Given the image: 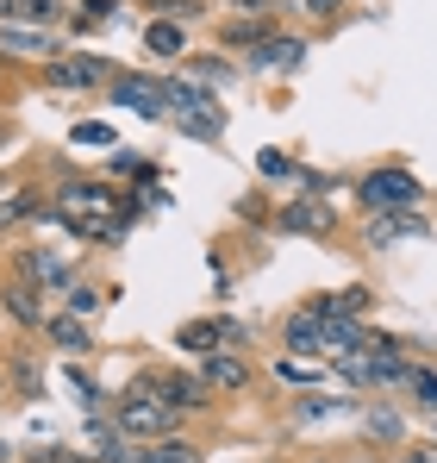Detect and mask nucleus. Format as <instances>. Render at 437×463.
Returning a JSON list of instances; mask_svg holds the SVG:
<instances>
[{
	"label": "nucleus",
	"mask_w": 437,
	"mask_h": 463,
	"mask_svg": "<svg viewBox=\"0 0 437 463\" xmlns=\"http://www.w3.org/2000/svg\"><path fill=\"white\" fill-rule=\"evenodd\" d=\"M413 338H400V332H375L368 326L363 351H350V357H338V364H325L331 376L344 388H363V394H400L406 376H413Z\"/></svg>",
	"instance_id": "obj_1"
},
{
	"label": "nucleus",
	"mask_w": 437,
	"mask_h": 463,
	"mask_svg": "<svg viewBox=\"0 0 437 463\" xmlns=\"http://www.w3.org/2000/svg\"><path fill=\"white\" fill-rule=\"evenodd\" d=\"M107 420H113V432H119V439H138V445H150V439H163V432H181V426H188L169 401H156V394L138 388V383H126L113 401H107Z\"/></svg>",
	"instance_id": "obj_2"
},
{
	"label": "nucleus",
	"mask_w": 437,
	"mask_h": 463,
	"mask_svg": "<svg viewBox=\"0 0 437 463\" xmlns=\"http://www.w3.org/2000/svg\"><path fill=\"white\" fill-rule=\"evenodd\" d=\"M119 76V63H107L100 51H57L51 63H38V88H51V94H75V100H94V94H107V81Z\"/></svg>",
	"instance_id": "obj_3"
},
{
	"label": "nucleus",
	"mask_w": 437,
	"mask_h": 463,
	"mask_svg": "<svg viewBox=\"0 0 437 463\" xmlns=\"http://www.w3.org/2000/svg\"><path fill=\"white\" fill-rule=\"evenodd\" d=\"M6 269L19 276V282H32V288H44L51 301L70 288L75 276H81V263H75V250H51V244H38V238H13V250H6Z\"/></svg>",
	"instance_id": "obj_4"
},
{
	"label": "nucleus",
	"mask_w": 437,
	"mask_h": 463,
	"mask_svg": "<svg viewBox=\"0 0 437 463\" xmlns=\"http://www.w3.org/2000/svg\"><path fill=\"white\" fill-rule=\"evenodd\" d=\"M138 388H150L156 401H169L181 420H207V413H218V394L207 383H200V370H169V364H144L138 376H132Z\"/></svg>",
	"instance_id": "obj_5"
},
{
	"label": "nucleus",
	"mask_w": 437,
	"mask_h": 463,
	"mask_svg": "<svg viewBox=\"0 0 437 463\" xmlns=\"http://www.w3.org/2000/svg\"><path fill=\"white\" fill-rule=\"evenodd\" d=\"M357 207L363 213H419L425 207V182L406 163H381L357 182Z\"/></svg>",
	"instance_id": "obj_6"
},
{
	"label": "nucleus",
	"mask_w": 437,
	"mask_h": 463,
	"mask_svg": "<svg viewBox=\"0 0 437 463\" xmlns=\"http://www.w3.org/2000/svg\"><path fill=\"white\" fill-rule=\"evenodd\" d=\"M51 201H57V213L100 220V213H113V207H119V182H107V175H81V169H63V175L51 182ZM113 220H119V213H113Z\"/></svg>",
	"instance_id": "obj_7"
},
{
	"label": "nucleus",
	"mask_w": 437,
	"mask_h": 463,
	"mask_svg": "<svg viewBox=\"0 0 437 463\" xmlns=\"http://www.w3.org/2000/svg\"><path fill=\"white\" fill-rule=\"evenodd\" d=\"M350 420H357V445H363V451H375V445H381V451H394V445H406V439H413L406 407H400V401H387V394H363Z\"/></svg>",
	"instance_id": "obj_8"
},
{
	"label": "nucleus",
	"mask_w": 437,
	"mask_h": 463,
	"mask_svg": "<svg viewBox=\"0 0 437 463\" xmlns=\"http://www.w3.org/2000/svg\"><path fill=\"white\" fill-rule=\"evenodd\" d=\"M269 232H282V238H338V207L331 201H319V194H288V201H275V220Z\"/></svg>",
	"instance_id": "obj_9"
},
{
	"label": "nucleus",
	"mask_w": 437,
	"mask_h": 463,
	"mask_svg": "<svg viewBox=\"0 0 437 463\" xmlns=\"http://www.w3.org/2000/svg\"><path fill=\"white\" fill-rule=\"evenodd\" d=\"M437 220L419 207V213H363L357 226V244L363 250H394V244H413V238H432Z\"/></svg>",
	"instance_id": "obj_10"
},
{
	"label": "nucleus",
	"mask_w": 437,
	"mask_h": 463,
	"mask_svg": "<svg viewBox=\"0 0 437 463\" xmlns=\"http://www.w3.org/2000/svg\"><path fill=\"white\" fill-rule=\"evenodd\" d=\"M107 100H113V107H126V113H138V119H150V126H169V107H163V76L119 70V76L107 81Z\"/></svg>",
	"instance_id": "obj_11"
},
{
	"label": "nucleus",
	"mask_w": 437,
	"mask_h": 463,
	"mask_svg": "<svg viewBox=\"0 0 437 463\" xmlns=\"http://www.w3.org/2000/svg\"><path fill=\"white\" fill-rule=\"evenodd\" d=\"M44 313H51V295H44V288H32V282H19L13 269H0V319H6L19 338H38Z\"/></svg>",
	"instance_id": "obj_12"
},
{
	"label": "nucleus",
	"mask_w": 437,
	"mask_h": 463,
	"mask_svg": "<svg viewBox=\"0 0 437 463\" xmlns=\"http://www.w3.org/2000/svg\"><path fill=\"white\" fill-rule=\"evenodd\" d=\"M194 364H200V383L213 388L218 401L256 388V364H250V351H207V357H194Z\"/></svg>",
	"instance_id": "obj_13"
},
{
	"label": "nucleus",
	"mask_w": 437,
	"mask_h": 463,
	"mask_svg": "<svg viewBox=\"0 0 437 463\" xmlns=\"http://www.w3.org/2000/svg\"><path fill=\"white\" fill-rule=\"evenodd\" d=\"M300 63H306V38H300V32H269L256 51H244V57H237V70H244V76H269V70L293 76Z\"/></svg>",
	"instance_id": "obj_14"
},
{
	"label": "nucleus",
	"mask_w": 437,
	"mask_h": 463,
	"mask_svg": "<svg viewBox=\"0 0 437 463\" xmlns=\"http://www.w3.org/2000/svg\"><path fill=\"white\" fill-rule=\"evenodd\" d=\"M19 226H57V201H51V188L19 182V188L0 201V232H19Z\"/></svg>",
	"instance_id": "obj_15"
},
{
	"label": "nucleus",
	"mask_w": 437,
	"mask_h": 463,
	"mask_svg": "<svg viewBox=\"0 0 437 463\" xmlns=\"http://www.w3.org/2000/svg\"><path fill=\"white\" fill-rule=\"evenodd\" d=\"M63 51V38H57V25H0V57H13V63H51Z\"/></svg>",
	"instance_id": "obj_16"
},
{
	"label": "nucleus",
	"mask_w": 437,
	"mask_h": 463,
	"mask_svg": "<svg viewBox=\"0 0 437 463\" xmlns=\"http://www.w3.org/2000/svg\"><path fill=\"white\" fill-rule=\"evenodd\" d=\"M38 338H44L51 351H63V357H94V351H100V338H94V319H75V313H63V307L44 313Z\"/></svg>",
	"instance_id": "obj_17"
},
{
	"label": "nucleus",
	"mask_w": 437,
	"mask_h": 463,
	"mask_svg": "<svg viewBox=\"0 0 437 463\" xmlns=\"http://www.w3.org/2000/svg\"><path fill=\"white\" fill-rule=\"evenodd\" d=\"M269 32H282V19H269V13H225V19L213 25V38H218V51H225V57H231V51H237V57H244V51H256Z\"/></svg>",
	"instance_id": "obj_18"
},
{
	"label": "nucleus",
	"mask_w": 437,
	"mask_h": 463,
	"mask_svg": "<svg viewBox=\"0 0 437 463\" xmlns=\"http://www.w3.org/2000/svg\"><path fill=\"white\" fill-rule=\"evenodd\" d=\"M282 351L300 357V364H325V319L312 307H293L282 319Z\"/></svg>",
	"instance_id": "obj_19"
},
{
	"label": "nucleus",
	"mask_w": 437,
	"mask_h": 463,
	"mask_svg": "<svg viewBox=\"0 0 437 463\" xmlns=\"http://www.w3.org/2000/svg\"><path fill=\"white\" fill-rule=\"evenodd\" d=\"M0 370H6V394L13 401H38L44 394V364L32 345H0Z\"/></svg>",
	"instance_id": "obj_20"
},
{
	"label": "nucleus",
	"mask_w": 437,
	"mask_h": 463,
	"mask_svg": "<svg viewBox=\"0 0 437 463\" xmlns=\"http://www.w3.org/2000/svg\"><path fill=\"white\" fill-rule=\"evenodd\" d=\"M357 413V394H331V388H300L288 401V420L293 426H325V420H344Z\"/></svg>",
	"instance_id": "obj_21"
},
{
	"label": "nucleus",
	"mask_w": 437,
	"mask_h": 463,
	"mask_svg": "<svg viewBox=\"0 0 437 463\" xmlns=\"http://www.w3.org/2000/svg\"><path fill=\"white\" fill-rule=\"evenodd\" d=\"M300 307H312L319 319H368L375 313V288L368 282H350V288H331V295H306Z\"/></svg>",
	"instance_id": "obj_22"
},
{
	"label": "nucleus",
	"mask_w": 437,
	"mask_h": 463,
	"mask_svg": "<svg viewBox=\"0 0 437 463\" xmlns=\"http://www.w3.org/2000/svg\"><path fill=\"white\" fill-rule=\"evenodd\" d=\"M119 301V288H107V282H88V276H75L70 288L51 301V307H63V313H75V319H100V313Z\"/></svg>",
	"instance_id": "obj_23"
},
{
	"label": "nucleus",
	"mask_w": 437,
	"mask_h": 463,
	"mask_svg": "<svg viewBox=\"0 0 437 463\" xmlns=\"http://www.w3.org/2000/svg\"><path fill=\"white\" fill-rule=\"evenodd\" d=\"M144 51L156 63H181V57L194 51V38H188L181 19H144Z\"/></svg>",
	"instance_id": "obj_24"
},
{
	"label": "nucleus",
	"mask_w": 437,
	"mask_h": 463,
	"mask_svg": "<svg viewBox=\"0 0 437 463\" xmlns=\"http://www.w3.org/2000/svg\"><path fill=\"white\" fill-rule=\"evenodd\" d=\"M213 100H225V94H213L207 81H194V76H163V107H169V119L175 113H200V107H213Z\"/></svg>",
	"instance_id": "obj_25"
},
{
	"label": "nucleus",
	"mask_w": 437,
	"mask_h": 463,
	"mask_svg": "<svg viewBox=\"0 0 437 463\" xmlns=\"http://www.w3.org/2000/svg\"><path fill=\"white\" fill-rule=\"evenodd\" d=\"M169 126H175L181 138H194V145H218V138H225V126H231V107L213 100V107H200V113H175Z\"/></svg>",
	"instance_id": "obj_26"
},
{
	"label": "nucleus",
	"mask_w": 437,
	"mask_h": 463,
	"mask_svg": "<svg viewBox=\"0 0 437 463\" xmlns=\"http://www.w3.org/2000/svg\"><path fill=\"white\" fill-rule=\"evenodd\" d=\"M181 76H194V81H207L213 94H225V88H231V81L244 76V70H237V57H213V51H188V57H181Z\"/></svg>",
	"instance_id": "obj_27"
},
{
	"label": "nucleus",
	"mask_w": 437,
	"mask_h": 463,
	"mask_svg": "<svg viewBox=\"0 0 437 463\" xmlns=\"http://www.w3.org/2000/svg\"><path fill=\"white\" fill-rule=\"evenodd\" d=\"M144 463H207V445L181 426V432H163V439H150L144 445Z\"/></svg>",
	"instance_id": "obj_28"
},
{
	"label": "nucleus",
	"mask_w": 437,
	"mask_h": 463,
	"mask_svg": "<svg viewBox=\"0 0 437 463\" xmlns=\"http://www.w3.org/2000/svg\"><path fill=\"white\" fill-rule=\"evenodd\" d=\"M70 32L75 38H88V32H100V25H113V19H126V0H70Z\"/></svg>",
	"instance_id": "obj_29"
},
{
	"label": "nucleus",
	"mask_w": 437,
	"mask_h": 463,
	"mask_svg": "<svg viewBox=\"0 0 437 463\" xmlns=\"http://www.w3.org/2000/svg\"><path fill=\"white\" fill-rule=\"evenodd\" d=\"M70 0H0V25H57Z\"/></svg>",
	"instance_id": "obj_30"
},
{
	"label": "nucleus",
	"mask_w": 437,
	"mask_h": 463,
	"mask_svg": "<svg viewBox=\"0 0 437 463\" xmlns=\"http://www.w3.org/2000/svg\"><path fill=\"white\" fill-rule=\"evenodd\" d=\"M175 351H188V357H207V351H218V313L181 319V326H175Z\"/></svg>",
	"instance_id": "obj_31"
},
{
	"label": "nucleus",
	"mask_w": 437,
	"mask_h": 463,
	"mask_svg": "<svg viewBox=\"0 0 437 463\" xmlns=\"http://www.w3.org/2000/svg\"><path fill=\"white\" fill-rule=\"evenodd\" d=\"M363 338H368V319H325V364L363 351Z\"/></svg>",
	"instance_id": "obj_32"
},
{
	"label": "nucleus",
	"mask_w": 437,
	"mask_h": 463,
	"mask_svg": "<svg viewBox=\"0 0 437 463\" xmlns=\"http://www.w3.org/2000/svg\"><path fill=\"white\" fill-rule=\"evenodd\" d=\"M419 413H437V364H425V357H413V376H406V388H400Z\"/></svg>",
	"instance_id": "obj_33"
},
{
	"label": "nucleus",
	"mask_w": 437,
	"mask_h": 463,
	"mask_svg": "<svg viewBox=\"0 0 437 463\" xmlns=\"http://www.w3.org/2000/svg\"><path fill=\"white\" fill-rule=\"evenodd\" d=\"M70 145H75V151H81V145H88V151H113V145H119V132H113V119H75V126H70Z\"/></svg>",
	"instance_id": "obj_34"
},
{
	"label": "nucleus",
	"mask_w": 437,
	"mask_h": 463,
	"mask_svg": "<svg viewBox=\"0 0 437 463\" xmlns=\"http://www.w3.org/2000/svg\"><path fill=\"white\" fill-rule=\"evenodd\" d=\"M300 169H306V163L293 151H256V175H263V182H300Z\"/></svg>",
	"instance_id": "obj_35"
},
{
	"label": "nucleus",
	"mask_w": 437,
	"mask_h": 463,
	"mask_svg": "<svg viewBox=\"0 0 437 463\" xmlns=\"http://www.w3.org/2000/svg\"><path fill=\"white\" fill-rule=\"evenodd\" d=\"M94 458H100V463H144V445H138V439L107 432V439H94Z\"/></svg>",
	"instance_id": "obj_36"
},
{
	"label": "nucleus",
	"mask_w": 437,
	"mask_h": 463,
	"mask_svg": "<svg viewBox=\"0 0 437 463\" xmlns=\"http://www.w3.org/2000/svg\"><path fill=\"white\" fill-rule=\"evenodd\" d=\"M275 383H293V388H319V364H300V357H275L269 364Z\"/></svg>",
	"instance_id": "obj_37"
},
{
	"label": "nucleus",
	"mask_w": 437,
	"mask_h": 463,
	"mask_svg": "<svg viewBox=\"0 0 437 463\" xmlns=\"http://www.w3.org/2000/svg\"><path fill=\"white\" fill-rule=\"evenodd\" d=\"M25 463H100V458L81 445H38V451H25Z\"/></svg>",
	"instance_id": "obj_38"
},
{
	"label": "nucleus",
	"mask_w": 437,
	"mask_h": 463,
	"mask_svg": "<svg viewBox=\"0 0 437 463\" xmlns=\"http://www.w3.org/2000/svg\"><path fill=\"white\" fill-rule=\"evenodd\" d=\"M293 6H300V13H306V19H312V25H338V19H344V6H350V0H293Z\"/></svg>",
	"instance_id": "obj_39"
},
{
	"label": "nucleus",
	"mask_w": 437,
	"mask_h": 463,
	"mask_svg": "<svg viewBox=\"0 0 437 463\" xmlns=\"http://www.w3.org/2000/svg\"><path fill=\"white\" fill-rule=\"evenodd\" d=\"M225 13H269V19H288L293 0H218Z\"/></svg>",
	"instance_id": "obj_40"
},
{
	"label": "nucleus",
	"mask_w": 437,
	"mask_h": 463,
	"mask_svg": "<svg viewBox=\"0 0 437 463\" xmlns=\"http://www.w3.org/2000/svg\"><path fill=\"white\" fill-rule=\"evenodd\" d=\"M237 220H244V226H269V220H275L269 194H244V201H237Z\"/></svg>",
	"instance_id": "obj_41"
},
{
	"label": "nucleus",
	"mask_w": 437,
	"mask_h": 463,
	"mask_svg": "<svg viewBox=\"0 0 437 463\" xmlns=\"http://www.w3.org/2000/svg\"><path fill=\"white\" fill-rule=\"evenodd\" d=\"M406 445H413V439H406ZM413 458H419V463H437V439H419V445H413Z\"/></svg>",
	"instance_id": "obj_42"
},
{
	"label": "nucleus",
	"mask_w": 437,
	"mask_h": 463,
	"mask_svg": "<svg viewBox=\"0 0 437 463\" xmlns=\"http://www.w3.org/2000/svg\"><path fill=\"white\" fill-rule=\"evenodd\" d=\"M387 463H419V458H413V445H394V451H387Z\"/></svg>",
	"instance_id": "obj_43"
},
{
	"label": "nucleus",
	"mask_w": 437,
	"mask_h": 463,
	"mask_svg": "<svg viewBox=\"0 0 437 463\" xmlns=\"http://www.w3.org/2000/svg\"><path fill=\"white\" fill-rule=\"evenodd\" d=\"M300 463H344V458H331V451H312V458H300Z\"/></svg>",
	"instance_id": "obj_44"
},
{
	"label": "nucleus",
	"mask_w": 437,
	"mask_h": 463,
	"mask_svg": "<svg viewBox=\"0 0 437 463\" xmlns=\"http://www.w3.org/2000/svg\"><path fill=\"white\" fill-rule=\"evenodd\" d=\"M0 463H19V451H13V445H6V439H0Z\"/></svg>",
	"instance_id": "obj_45"
},
{
	"label": "nucleus",
	"mask_w": 437,
	"mask_h": 463,
	"mask_svg": "<svg viewBox=\"0 0 437 463\" xmlns=\"http://www.w3.org/2000/svg\"><path fill=\"white\" fill-rule=\"evenodd\" d=\"M375 463H387V458H375Z\"/></svg>",
	"instance_id": "obj_46"
},
{
	"label": "nucleus",
	"mask_w": 437,
	"mask_h": 463,
	"mask_svg": "<svg viewBox=\"0 0 437 463\" xmlns=\"http://www.w3.org/2000/svg\"><path fill=\"white\" fill-rule=\"evenodd\" d=\"M0 76H6V70H0Z\"/></svg>",
	"instance_id": "obj_47"
},
{
	"label": "nucleus",
	"mask_w": 437,
	"mask_h": 463,
	"mask_svg": "<svg viewBox=\"0 0 437 463\" xmlns=\"http://www.w3.org/2000/svg\"><path fill=\"white\" fill-rule=\"evenodd\" d=\"M19 463H25V458H19Z\"/></svg>",
	"instance_id": "obj_48"
}]
</instances>
